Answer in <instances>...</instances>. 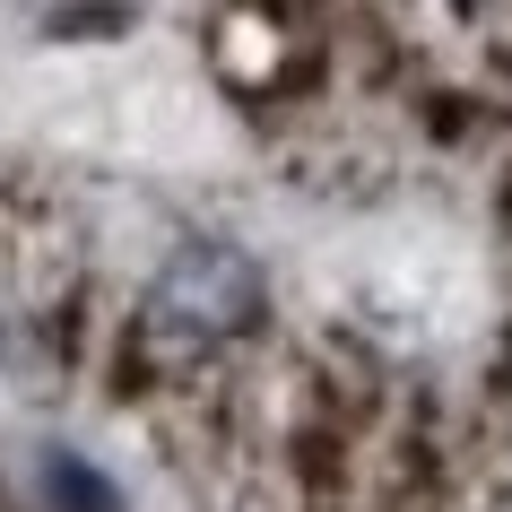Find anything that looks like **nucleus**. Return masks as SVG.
Segmentation results:
<instances>
[{
    "mask_svg": "<svg viewBox=\"0 0 512 512\" xmlns=\"http://www.w3.org/2000/svg\"><path fill=\"white\" fill-rule=\"evenodd\" d=\"M261 304H270V287H261V261H252L243 243L191 235V243H174V261L148 278L139 322H148V339H165V348H217V339H243V330L261 322Z\"/></svg>",
    "mask_w": 512,
    "mask_h": 512,
    "instance_id": "f257e3e1",
    "label": "nucleus"
}]
</instances>
